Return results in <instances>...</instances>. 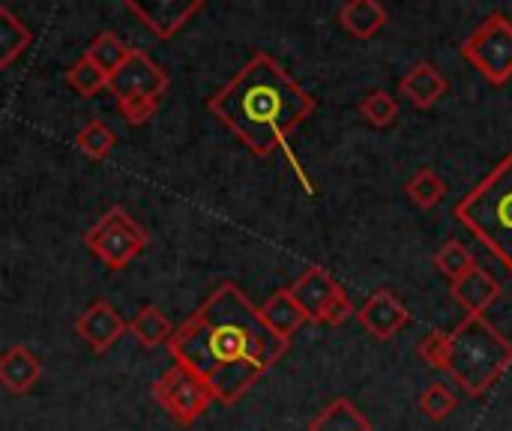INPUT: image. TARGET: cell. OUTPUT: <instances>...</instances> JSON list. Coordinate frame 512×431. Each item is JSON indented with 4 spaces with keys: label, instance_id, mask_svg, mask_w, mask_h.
<instances>
[{
    "label": "cell",
    "instance_id": "6da1fadb",
    "mask_svg": "<svg viewBox=\"0 0 512 431\" xmlns=\"http://www.w3.org/2000/svg\"><path fill=\"white\" fill-rule=\"evenodd\" d=\"M288 345L267 330L258 306L234 282L216 285L168 339L174 363L201 375L222 405L240 402L288 354Z\"/></svg>",
    "mask_w": 512,
    "mask_h": 431
},
{
    "label": "cell",
    "instance_id": "7a4b0ae2",
    "mask_svg": "<svg viewBox=\"0 0 512 431\" xmlns=\"http://www.w3.org/2000/svg\"><path fill=\"white\" fill-rule=\"evenodd\" d=\"M315 108V96L264 51L252 54L240 72L207 99V111L255 156L288 150V138L315 114Z\"/></svg>",
    "mask_w": 512,
    "mask_h": 431
},
{
    "label": "cell",
    "instance_id": "3957f363",
    "mask_svg": "<svg viewBox=\"0 0 512 431\" xmlns=\"http://www.w3.org/2000/svg\"><path fill=\"white\" fill-rule=\"evenodd\" d=\"M512 366V342L486 315H465L447 342L444 372L471 396H486Z\"/></svg>",
    "mask_w": 512,
    "mask_h": 431
},
{
    "label": "cell",
    "instance_id": "277c9868",
    "mask_svg": "<svg viewBox=\"0 0 512 431\" xmlns=\"http://www.w3.org/2000/svg\"><path fill=\"white\" fill-rule=\"evenodd\" d=\"M512 276V153H507L453 210Z\"/></svg>",
    "mask_w": 512,
    "mask_h": 431
},
{
    "label": "cell",
    "instance_id": "5b68a950",
    "mask_svg": "<svg viewBox=\"0 0 512 431\" xmlns=\"http://www.w3.org/2000/svg\"><path fill=\"white\" fill-rule=\"evenodd\" d=\"M147 231L123 210V207H111L105 210V216H99L87 234H84V246L108 267V270H123L129 267L147 246Z\"/></svg>",
    "mask_w": 512,
    "mask_h": 431
},
{
    "label": "cell",
    "instance_id": "8992f818",
    "mask_svg": "<svg viewBox=\"0 0 512 431\" xmlns=\"http://www.w3.org/2000/svg\"><path fill=\"white\" fill-rule=\"evenodd\" d=\"M462 57L492 84L504 87L512 78V21L504 12H492L462 42Z\"/></svg>",
    "mask_w": 512,
    "mask_h": 431
},
{
    "label": "cell",
    "instance_id": "52a82bcc",
    "mask_svg": "<svg viewBox=\"0 0 512 431\" xmlns=\"http://www.w3.org/2000/svg\"><path fill=\"white\" fill-rule=\"evenodd\" d=\"M153 399L180 426H192L216 405L210 384L201 375H195L177 363L165 375H159V381L153 384Z\"/></svg>",
    "mask_w": 512,
    "mask_h": 431
},
{
    "label": "cell",
    "instance_id": "ba28073f",
    "mask_svg": "<svg viewBox=\"0 0 512 431\" xmlns=\"http://www.w3.org/2000/svg\"><path fill=\"white\" fill-rule=\"evenodd\" d=\"M117 102L132 99V96H153L162 99L168 90V72L141 48H129V57L120 63L114 75H108V87Z\"/></svg>",
    "mask_w": 512,
    "mask_h": 431
},
{
    "label": "cell",
    "instance_id": "9c48e42d",
    "mask_svg": "<svg viewBox=\"0 0 512 431\" xmlns=\"http://www.w3.org/2000/svg\"><path fill=\"white\" fill-rule=\"evenodd\" d=\"M123 9L132 12L156 39H171L204 9V0H150V3L126 0Z\"/></svg>",
    "mask_w": 512,
    "mask_h": 431
},
{
    "label": "cell",
    "instance_id": "30bf717a",
    "mask_svg": "<svg viewBox=\"0 0 512 431\" xmlns=\"http://www.w3.org/2000/svg\"><path fill=\"white\" fill-rule=\"evenodd\" d=\"M357 321L363 324V330L372 336V339H378V342H387V339H393L408 321H411V312H408V306L390 291V288H381V291H375L357 312Z\"/></svg>",
    "mask_w": 512,
    "mask_h": 431
},
{
    "label": "cell",
    "instance_id": "8fae6325",
    "mask_svg": "<svg viewBox=\"0 0 512 431\" xmlns=\"http://www.w3.org/2000/svg\"><path fill=\"white\" fill-rule=\"evenodd\" d=\"M75 333L96 354H105L126 336V321L108 300H96L75 318Z\"/></svg>",
    "mask_w": 512,
    "mask_h": 431
},
{
    "label": "cell",
    "instance_id": "7c38bea8",
    "mask_svg": "<svg viewBox=\"0 0 512 431\" xmlns=\"http://www.w3.org/2000/svg\"><path fill=\"white\" fill-rule=\"evenodd\" d=\"M342 291H345V288H342L324 267H318V264H312V267L288 288L291 300L300 306V312L306 315V321H315V324H321L324 309H327Z\"/></svg>",
    "mask_w": 512,
    "mask_h": 431
},
{
    "label": "cell",
    "instance_id": "4fadbf2b",
    "mask_svg": "<svg viewBox=\"0 0 512 431\" xmlns=\"http://www.w3.org/2000/svg\"><path fill=\"white\" fill-rule=\"evenodd\" d=\"M450 294L468 315H486L501 297V282L486 267L477 264L468 276L450 285Z\"/></svg>",
    "mask_w": 512,
    "mask_h": 431
},
{
    "label": "cell",
    "instance_id": "5bb4252c",
    "mask_svg": "<svg viewBox=\"0 0 512 431\" xmlns=\"http://www.w3.org/2000/svg\"><path fill=\"white\" fill-rule=\"evenodd\" d=\"M399 93L408 96L411 105H417V108H432L435 102H441L450 93V81L438 66H432L429 60H420L402 75Z\"/></svg>",
    "mask_w": 512,
    "mask_h": 431
},
{
    "label": "cell",
    "instance_id": "9a60e30c",
    "mask_svg": "<svg viewBox=\"0 0 512 431\" xmlns=\"http://www.w3.org/2000/svg\"><path fill=\"white\" fill-rule=\"evenodd\" d=\"M42 378V363L39 357L24 348V345H12L0 354V384L15 393V396H24L36 381Z\"/></svg>",
    "mask_w": 512,
    "mask_h": 431
},
{
    "label": "cell",
    "instance_id": "2e32d148",
    "mask_svg": "<svg viewBox=\"0 0 512 431\" xmlns=\"http://www.w3.org/2000/svg\"><path fill=\"white\" fill-rule=\"evenodd\" d=\"M387 6L378 0H348L339 6V24L348 30L354 39H372L384 30L387 24Z\"/></svg>",
    "mask_w": 512,
    "mask_h": 431
},
{
    "label": "cell",
    "instance_id": "e0dca14e",
    "mask_svg": "<svg viewBox=\"0 0 512 431\" xmlns=\"http://www.w3.org/2000/svg\"><path fill=\"white\" fill-rule=\"evenodd\" d=\"M258 315H261V321L267 324V330H270L273 336L285 339V342H291V336L306 324V315H303L300 306L291 300L288 288H279L276 294H270L267 303L258 309Z\"/></svg>",
    "mask_w": 512,
    "mask_h": 431
},
{
    "label": "cell",
    "instance_id": "ac0fdd59",
    "mask_svg": "<svg viewBox=\"0 0 512 431\" xmlns=\"http://www.w3.org/2000/svg\"><path fill=\"white\" fill-rule=\"evenodd\" d=\"M126 333H132L135 342L144 345V348H159V345H168L174 327H171V321L165 318V312H162L159 306L147 303V306H141V309L135 312V318L126 324Z\"/></svg>",
    "mask_w": 512,
    "mask_h": 431
},
{
    "label": "cell",
    "instance_id": "d6986e66",
    "mask_svg": "<svg viewBox=\"0 0 512 431\" xmlns=\"http://www.w3.org/2000/svg\"><path fill=\"white\" fill-rule=\"evenodd\" d=\"M309 431H372V423L351 399H336L309 420Z\"/></svg>",
    "mask_w": 512,
    "mask_h": 431
},
{
    "label": "cell",
    "instance_id": "ffe728a7",
    "mask_svg": "<svg viewBox=\"0 0 512 431\" xmlns=\"http://www.w3.org/2000/svg\"><path fill=\"white\" fill-rule=\"evenodd\" d=\"M30 39V27L9 6H0V69L12 66L27 51Z\"/></svg>",
    "mask_w": 512,
    "mask_h": 431
},
{
    "label": "cell",
    "instance_id": "44dd1931",
    "mask_svg": "<svg viewBox=\"0 0 512 431\" xmlns=\"http://www.w3.org/2000/svg\"><path fill=\"white\" fill-rule=\"evenodd\" d=\"M84 57H87L102 75H114V72L120 69V63L129 57V45H126L117 33L102 30V33L84 48Z\"/></svg>",
    "mask_w": 512,
    "mask_h": 431
},
{
    "label": "cell",
    "instance_id": "7402d4cb",
    "mask_svg": "<svg viewBox=\"0 0 512 431\" xmlns=\"http://www.w3.org/2000/svg\"><path fill=\"white\" fill-rule=\"evenodd\" d=\"M405 195L411 198L414 207L420 210H435L444 195H447V180L435 171V168H420L408 183H405Z\"/></svg>",
    "mask_w": 512,
    "mask_h": 431
},
{
    "label": "cell",
    "instance_id": "603a6c76",
    "mask_svg": "<svg viewBox=\"0 0 512 431\" xmlns=\"http://www.w3.org/2000/svg\"><path fill=\"white\" fill-rule=\"evenodd\" d=\"M114 141H117V138H114L111 126L102 123V120H87V123L78 129V135H75L78 150H81L84 156L96 159V162L108 159V153L114 150Z\"/></svg>",
    "mask_w": 512,
    "mask_h": 431
},
{
    "label": "cell",
    "instance_id": "cb8c5ba5",
    "mask_svg": "<svg viewBox=\"0 0 512 431\" xmlns=\"http://www.w3.org/2000/svg\"><path fill=\"white\" fill-rule=\"evenodd\" d=\"M360 114H363V120H366L369 126L387 129V126H393L396 117H399V99H396L393 93H387V90L378 87V90H372V93L363 96Z\"/></svg>",
    "mask_w": 512,
    "mask_h": 431
},
{
    "label": "cell",
    "instance_id": "d4e9b609",
    "mask_svg": "<svg viewBox=\"0 0 512 431\" xmlns=\"http://www.w3.org/2000/svg\"><path fill=\"white\" fill-rule=\"evenodd\" d=\"M435 267H438V270L450 279V285H453V282H459L462 276H468V273L477 267V258H474V252L465 249L459 240H450V243H444V246L438 249Z\"/></svg>",
    "mask_w": 512,
    "mask_h": 431
},
{
    "label": "cell",
    "instance_id": "484cf974",
    "mask_svg": "<svg viewBox=\"0 0 512 431\" xmlns=\"http://www.w3.org/2000/svg\"><path fill=\"white\" fill-rule=\"evenodd\" d=\"M66 84L81 96V99H93L96 93H102L108 87V75H102L84 54L66 69Z\"/></svg>",
    "mask_w": 512,
    "mask_h": 431
},
{
    "label": "cell",
    "instance_id": "4316f807",
    "mask_svg": "<svg viewBox=\"0 0 512 431\" xmlns=\"http://www.w3.org/2000/svg\"><path fill=\"white\" fill-rule=\"evenodd\" d=\"M456 408H459V399L447 384H429L420 393V411L435 423H444L447 417H453Z\"/></svg>",
    "mask_w": 512,
    "mask_h": 431
},
{
    "label": "cell",
    "instance_id": "83f0119b",
    "mask_svg": "<svg viewBox=\"0 0 512 431\" xmlns=\"http://www.w3.org/2000/svg\"><path fill=\"white\" fill-rule=\"evenodd\" d=\"M159 102H162V99H153V96H132V99L117 102V111L126 117L129 126H144V123H150L153 114L159 111Z\"/></svg>",
    "mask_w": 512,
    "mask_h": 431
},
{
    "label": "cell",
    "instance_id": "f1b7e54d",
    "mask_svg": "<svg viewBox=\"0 0 512 431\" xmlns=\"http://www.w3.org/2000/svg\"><path fill=\"white\" fill-rule=\"evenodd\" d=\"M447 342H450V333H441V330H432L420 345H417V354L438 372H444V363H447Z\"/></svg>",
    "mask_w": 512,
    "mask_h": 431
},
{
    "label": "cell",
    "instance_id": "f546056e",
    "mask_svg": "<svg viewBox=\"0 0 512 431\" xmlns=\"http://www.w3.org/2000/svg\"><path fill=\"white\" fill-rule=\"evenodd\" d=\"M354 315V306H351V300H348V294L342 291L327 309H324V315H321V324H330V327H339V324H345L348 318Z\"/></svg>",
    "mask_w": 512,
    "mask_h": 431
}]
</instances>
